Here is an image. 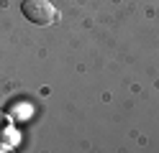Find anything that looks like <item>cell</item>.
Instances as JSON below:
<instances>
[{
	"label": "cell",
	"instance_id": "cell-1",
	"mask_svg": "<svg viewBox=\"0 0 159 153\" xmlns=\"http://www.w3.org/2000/svg\"><path fill=\"white\" fill-rule=\"evenodd\" d=\"M21 13L26 15V20H31L34 26H52V23L59 20V10L49 3V0H23Z\"/></svg>",
	"mask_w": 159,
	"mask_h": 153
},
{
	"label": "cell",
	"instance_id": "cell-2",
	"mask_svg": "<svg viewBox=\"0 0 159 153\" xmlns=\"http://www.w3.org/2000/svg\"><path fill=\"white\" fill-rule=\"evenodd\" d=\"M3 128H5V115L0 112V133H3Z\"/></svg>",
	"mask_w": 159,
	"mask_h": 153
}]
</instances>
